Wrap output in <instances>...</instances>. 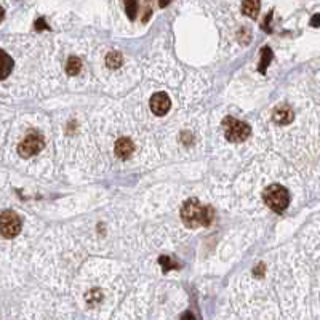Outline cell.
Segmentation results:
<instances>
[{"label":"cell","instance_id":"obj_6","mask_svg":"<svg viewBox=\"0 0 320 320\" xmlns=\"http://www.w3.org/2000/svg\"><path fill=\"white\" fill-rule=\"evenodd\" d=\"M151 111L156 114V115H165L168 111H170V106H171V101L168 98L167 93L163 91H159L156 94H152L151 98Z\"/></svg>","mask_w":320,"mask_h":320},{"label":"cell","instance_id":"obj_18","mask_svg":"<svg viewBox=\"0 0 320 320\" xmlns=\"http://www.w3.org/2000/svg\"><path fill=\"white\" fill-rule=\"evenodd\" d=\"M312 26H314V28L318 26V15H315V16L312 18Z\"/></svg>","mask_w":320,"mask_h":320},{"label":"cell","instance_id":"obj_3","mask_svg":"<svg viewBox=\"0 0 320 320\" xmlns=\"http://www.w3.org/2000/svg\"><path fill=\"white\" fill-rule=\"evenodd\" d=\"M223 127H224V135H226V138L231 143H242V141H245L252 133L250 125L232 117L224 118Z\"/></svg>","mask_w":320,"mask_h":320},{"label":"cell","instance_id":"obj_15","mask_svg":"<svg viewBox=\"0 0 320 320\" xmlns=\"http://www.w3.org/2000/svg\"><path fill=\"white\" fill-rule=\"evenodd\" d=\"M159 263L163 266V270H167V269H173V267H178V264H176V263H173V261H171V258H168V256H162V258L159 259Z\"/></svg>","mask_w":320,"mask_h":320},{"label":"cell","instance_id":"obj_10","mask_svg":"<svg viewBox=\"0 0 320 320\" xmlns=\"http://www.w3.org/2000/svg\"><path fill=\"white\" fill-rule=\"evenodd\" d=\"M259 2H256V0H248V2H243L242 4V10H243V13L247 16H250V18H258V11H259Z\"/></svg>","mask_w":320,"mask_h":320},{"label":"cell","instance_id":"obj_1","mask_svg":"<svg viewBox=\"0 0 320 320\" xmlns=\"http://www.w3.org/2000/svg\"><path fill=\"white\" fill-rule=\"evenodd\" d=\"M181 218L187 228L195 229L200 226H208L213 219V210L199 202L197 199H189L181 208Z\"/></svg>","mask_w":320,"mask_h":320},{"label":"cell","instance_id":"obj_8","mask_svg":"<svg viewBox=\"0 0 320 320\" xmlns=\"http://www.w3.org/2000/svg\"><path fill=\"white\" fill-rule=\"evenodd\" d=\"M272 118H274V122H277L279 125H287V124L293 122L294 114L288 106H279V108L274 111V114H272Z\"/></svg>","mask_w":320,"mask_h":320},{"label":"cell","instance_id":"obj_9","mask_svg":"<svg viewBox=\"0 0 320 320\" xmlns=\"http://www.w3.org/2000/svg\"><path fill=\"white\" fill-rule=\"evenodd\" d=\"M13 59H11V56L8 53H5L4 50H0V80L7 79L11 70H13Z\"/></svg>","mask_w":320,"mask_h":320},{"label":"cell","instance_id":"obj_7","mask_svg":"<svg viewBox=\"0 0 320 320\" xmlns=\"http://www.w3.org/2000/svg\"><path fill=\"white\" fill-rule=\"evenodd\" d=\"M114 151H115V156L118 159L127 160V159L132 157V154L135 151V144L128 138H120V139H117V143L114 146Z\"/></svg>","mask_w":320,"mask_h":320},{"label":"cell","instance_id":"obj_12","mask_svg":"<svg viewBox=\"0 0 320 320\" xmlns=\"http://www.w3.org/2000/svg\"><path fill=\"white\" fill-rule=\"evenodd\" d=\"M106 63H108V66L111 69L120 67V64H122V55L117 53V52H112V53L108 55V58H106Z\"/></svg>","mask_w":320,"mask_h":320},{"label":"cell","instance_id":"obj_13","mask_svg":"<svg viewBox=\"0 0 320 320\" xmlns=\"http://www.w3.org/2000/svg\"><path fill=\"white\" fill-rule=\"evenodd\" d=\"M272 61V52L267 48V46H264L263 48V58H261V66H259V70H261L263 74H266V67L270 64Z\"/></svg>","mask_w":320,"mask_h":320},{"label":"cell","instance_id":"obj_17","mask_svg":"<svg viewBox=\"0 0 320 320\" xmlns=\"http://www.w3.org/2000/svg\"><path fill=\"white\" fill-rule=\"evenodd\" d=\"M181 320H194V315H192L191 312H184V314L181 315Z\"/></svg>","mask_w":320,"mask_h":320},{"label":"cell","instance_id":"obj_16","mask_svg":"<svg viewBox=\"0 0 320 320\" xmlns=\"http://www.w3.org/2000/svg\"><path fill=\"white\" fill-rule=\"evenodd\" d=\"M37 29H48V26H45V21L43 19H39L37 21V26H35Z\"/></svg>","mask_w":320,"mask_h":320},{"label":"cell","instance_id":"obj_11","mask_svg":"<svg viewBox=\"0 0 320 320\" xmlns=\"http://www.w3.org/2000/svg\"><path fill=\"white\" fill-rule=\"evenodd\" d=\"M80 67H82L80 59L77 56H70L66 63V72L69 76H77L80 72Z\"/></svg>","mask_w":320,"mask_h":320},{"label":"cell","instance_id":"obj_4","mask_svg":"<svg viewBox=\"0 0 320 320\" xmlns=\"http://www.w3.org/2000/svg\"><path fill=\"white\" fill-rule=\"evenodd\" d=\"M21 218L16 215L15 211L7 210L0 215V234H2L5 239H13L21 232Z\"/></svg>","mask_w":320,"mask_h":320},{"label":"cell","instance_id":"obj_19","mask_svg":"<svg viewBox=\"0 0 320 320\" xmlns=\"http://www.w3.org/2000/svg\"><path fill=\"white\" fill-rule=\"evenodd\" d=\"M4 15H5V13H4V8H2V7H0V21H2V19H4Z\"/></svg>","mask_w":320,"mask_h":320},{"label":"cell","instance_id":"obj_5","mask_svg":"<svg viewBox=\"0 0 320 320\" xmlns=\"http://www.w3.org/2000/svg\"><path fill=\"white\" fill-rule=\"evenodd\" d=\"M43 146H45L43 136L39 132H31L24 139H22V143L18 146V152L21 157L29 159V157L35 156L37 152H40L43 149Z\"/></svg>","mask_w":320,"mask_h":320},{"label":"cell","instance_id":"obj_2","mask_svg":"<svg viewBox=\"0 0 320 320\" xmlns=\"http://www.w3.org/2000/svg\"><path fill=\"white\" fill-rule=\"evenodd\" d=\"M263 199L264 204L276 213H283L290 204V194L280 184H270L269 187H266V191L263 192Z\"/></svg>","mask_w":320,"mask_h":320},{"label":"cell","instance_id":"obj_14","mask_svg":"<svg viewBox=\"0 0 320 320\" xmlns=\"http://www.w3.org/2000/svg\"><path fill=\"white\" fill-rule=\"evenodd\" d=\"M125 7H127V15L130 19H135L136 18V8H138V2H125Z\"/></svg>","mask_w":320,"mask_h":320}]
</instances>
